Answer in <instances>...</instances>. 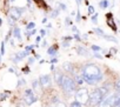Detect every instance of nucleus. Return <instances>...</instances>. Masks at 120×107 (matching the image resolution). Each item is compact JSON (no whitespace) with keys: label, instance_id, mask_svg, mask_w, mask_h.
Masks as SVG:
<instances>
[{"label":"nucleus","instance_id":"nucleus-1","mask_svg":"<svg viewBox=\"0 0 120 107\" xmlns=\"http://www.w3.org/2000/svg\"><path fill=\"white\" fill-rule=\"evenodd\" d=\"M81 75H82L84 81L88 85H92V86L100 82L104 78L99 66H97L94 64H86L81 68Z\"/></svg>","mask_w":120,"mask_h":107},{"label":"nucleus","instance_id":"nucleus-2","mask_svg":"<svg viewBox=\"0 0 120 107\" xmlns=\"http://www.w3.org/2000/svg\"><path fill=\"white\" fill-rule=\"evenodd\" d=\"M109 93V87L108 86H101V87H98L95 89H93L91 93H90V101L88 103L91 106H98L101 100L104 99L105 95H107Z\"/></svg>","mask_w":120,"mask_h":107},{"label":"nucleus","instance_id":"nucleus-3","mask_svg":"<svg viewBox=\"0 0 120 107\" xmlns=\"http://www.w3.org/2000/svg\"><path fill=\"white\" fill-rule=\"evenodd\" d=\"M75 81H74V79H72L71 77H68V75H64V78H63V82H61V87L63 88V91H64V93H66V94H72V93H74V91H75Z\"/></svg>","mask_w":120,"mask_h":107},{"label":"nucleus","instance_id":"nucleus-4","mask_svg":"<svg viewBox=\"0 0 120 107\" xmlns=\"http://www.w3.org/2000/svg\"><path fill=\"white\" fill-rule=\"evenodd\" d=\"M74 98L77 101H79L82 106L84 105H87L88 101H90V92L87 91V88L85 87H80L75 91L74 93Z\"/></svg>","mask_w":120,"mask_h":107},{"label":"nucleus","instance_id":"nucleus-5","mask_svg":"<svg viewBox=\"0 0 120 107\" xmlns=\"http://www.w3.org/2000/svg\"><path fill=\"white\" fill-rule=\"evenodd\" d=\"M118 93H108L104 96L101 102L98 105V107H114V101L116 99Z\"/></svg>","mask_w":120,"mask_h":107},{"label":"nucleus","instance_id":"nucleus-6","mask_svg":"<svg viewBox=\"0 0 120 107\" xmlns=\"http://www.w3.org/2000/svg\"><path fill=\"white\" fill-rule=\"evenodd\" d=\"M37 100H38V96H37V94L34 93V91H33L32 88H27V89L25 91V94H24V101H25V103L28 105V106H31V105L34 103Z\"/></svg>","mask_w":120,"mask_h":107},{"label":"nucleus","instance_id":"nucleus-7","mask_svg":"<svg viewBox=\"0 0 120 107\" xmlns=\"http://www.w3.org/2000/svg\"><path fill=\"white\" fill-rule=\"evenodd\" d=\"M25 12V8H19V7H12L10 10V17L12 19H14L15 21L19 20L22 15V13Z\"/></svg>","mask_w":120,"mask_h":107},{"label":"nucleus","instance_id":"nucleus-8","mask_svg":"<svg viewBox=\"0 0 120 107\" xmlns=\"http://www.w3.org/2000/svg\"><path fill=\"white\" fill-rule=\"evenodd\" d=\"M39 82H40V86L44 87V88H47L51 86V77L48 74H45V75H41L39 78Z\"/></svg>","mask_w":120,"mask_h":107},{"label":"nucleus","instance_id":"nucleus-9","mask_svg":"<svg viewBox=\"0 0 120 107\" xmlns=\"http://www.w3.org/2000/svg\"><path fill=\"white\" fill-rule=\"evenodd\" d=\"M63 78H64V74L60 72V71H56V72H55V74H54V80H55V82H56V85H58L59 87L61 86Z\"/></svg>","mask_w":120,"mask_h":107},{"label":"nucleus","instance_id":"nucleus-10","mask_svg":"<svg viewBox=\"0 0 120 107\" xmlns=\"http://www.w3.org/2000/svg\"><path fill=\"white\" fill-rule=\"evenodd\" d=\"M77 53L79 55H82V57H88L90 55V52L85 47H77Z\"/></svg>","mask_w":120,"mask_h":107},{"label":"nucleus","instance_id":"nucleus-11","mask_svg":"<svg viewBox=\"0 0 120 107\" xmlns=\"http://www.w3.org/2000/svg\"><path fill=\"white\" fill-rule=\"evenodd\" d=\"M56 52H58V46L54 45V46H52V47H49V48L47 49V54H48V55H55Z\"/></svg>","mask_w":120,"mask_h":107},{"label":"nucleus","instance_id":"nucleus-12","mask_svg":"<svg viewBox=\"0 0 120 107\" xmlns=\"http://www.w3.org/2000/svg\"><path fill=\"white\" fill-rule=\"evenodd\" d=\"M63 67H64V70L67 71V72H73V71H74V68H73V64H72V63H64Z\"/></svg>","mask_w":120,"mask_h":107},{"label":"nucleus","instance_id":"nucleus-13","mask_svg":"<svg viewBox=\"0 0 120 107\" xmlns=\"http://www.w3.org/2000/svg\"><path fill=\"white\" fill-rule=\"evenodd\" d=\"M13 34H14V38L17 39V40H21V32H20V30L18 28V27H15L14 30H13Z\"/></svg>","mask_w":120,"mask_h":107},{"label":"nucleus","instance_id":"nucleus-14","mask_svg":"<svg viewBox=\"0 0 120 107\" xmlns=\"http://www.w3.org/2000/svg\"><path fill=\"white\" fill-rule=\"evenodd\" d=\"M74 81H75V84H77V85H81V84L84 82L82 75H81V74H77V75L74 77Z\"/></svg>","mask_w":120,"mask_h":107},{"label":"nucleus","instance_id":"nucleus-15","mask_svg":"<svg viewBox=\"0 0 120 107\" xmlns=\"http://www.w3.org/2000/svg\"><path fill=\"white\" fill-rule=\"evenodd\" d=\"M21 60H22V58H21V57H20V55L18 54V53H17V54L14 55V58L12 59V61H13V63H15V64H18V63H20Z\"/></svg>","mask_w":120,"mask_h":107},{"label":"nucleus","instance_id":"nucleus-16","mask_svg":"<svg viewBox=\"0 0 120 107\" xmlns=\"http://www.w3.org/2000/svg\"><path fill=\"white\" fill-rule=\"evenodd\" d=\"M104 38H106V40H108V41H112V42H118V40H116L114 37H112V35H107V34H105V35H104Z\"/></svg>","mask_w":120,"mask_h":107},{"label":"nucleus","instance_id":"nucleus-17","mask_svg":"<svg viewBox=\"0 0 120 107\" xmlns=\"http://www.w3.org/2000/svg\"><path fill=\"white\" fill-rule=\"evenodd\" d=\"M70 107H82V105H81L79 101L74 100V101H72V102L70 103Z\"/></svg>","mask_w":120,"mask_h":107},{"label":"nucleus","instance_id":"nucleus-18","mask_svg":"<svg viewBox=\"0 0 120 107\" xmlns=\"http://www.w3.org/2000/svg\"><path fill=\"white\" fill-rule=\"evenodd\" d=\"M39 86H40L39 80H34V81L32 82V89H37V88H39Z\"/></svg>","mask_w":120,"mask_h":107},{"label":"nucleus","instance_id":"nucleus-19","mask_svg":"<svg viewBox=\"0 0 120 107\" xmlns=\"http://www.w3.org/2000/svg\"><path fill=\"white\" fill-rule=\"evenodd\" d=\"M108 6V0H101L100 1V7L101 8H106Z\"/></svg>","mask_w":120,"mask_h":107},{"label":"nucleus","instance_id":"nucleus-20","mask_svg":"<svg viewBox=\"0 0 120 107\" xmlns=\"http://www.w3.org/2000/svg\"><path fill=\"white\" fill-rule=\"evenodd\" d=\"M91 48H92V51H93V52H100V51H101V47H100V46H98V45H92V46H91Z\"/></svg>","mask_w":120,"mask_h":107},{"label":"nucleus","instance_id":"nucleus-21","mask_svg":"<svg viewBox=\"0 0 120 107\" xmlns=\"http://www.w3.org/2000/svg\"><path fill=\"white\" fill-rule=\"evenodd\" d=\"M94 33H97L98 35H101V37H104V35H105L104 31H102V30H100V28H94Z\"/></svg>","mask_w":120,"mask_h":107},{"label":"nucleus","instance_id":"nucleus-22","mask_svg":"<svg viewBox=\"0 0 120 107\" xmlns=\"http://www.w3.org/2000/svg\"><path fill=\"white\" fill-rule=\"evenodd\" d=\"M33 48H34V45H30V46H26V47H25V51H26L27 53H30V52L33 51Z\"/></svg>","mask_w":120,"mask_h":107},{"label":"nucleus","instance_id":"nucleus-23","mask_svg":"<svg viewBox=\"0 0 120 107\" xmlns=\"http://www.w3.org/2000/svg\"><path fill=\"white\" fill-rule=\"evenodd\" d=\"M35 27V24L34 22H28V25H27V31H31V30H33Z\"/></svg>","mask_w":120,"mask_h":107},{"label":"nucleus","instance_id":"nucleus-24","mask_svg":"<svg viewBox=\"0 0 120 107\" xmlns=\"http://www.w3.org/2000/svg\"><path fill=\"white\" fill-rule=\"evenodd\" d=\"M68 46H70V41H67V40L64 39V41H63V47H64V48H67Z\"/></svg>","mask_w":120,"mask_h":107},{"label":"nucleus","instance_id":"nucleus-25","mask_svg":"<svg viewBox=\"0 0 120 107\" xmlns=\"http://www.w3.org/2000/svg\"><path fill=\"white\" fill-rule=\"evenodd\" d=\"M115 89H116L118 92H120V80H118V81L115 82Z\"/></svg>","mask_w":120,"mask_h":107},{"label":"nucleus","instance_id":"nucleus-26","mask_svg":"<svg viewBox=\"0 0 120 107\" xmlns=\"http://www.w3.org/2000/svg\"><path fill=\"white\" fill-rule=\"evenodd\" d=\"M97 19H98V14H97V13H95V14H94V15H92V21H93V22H94V24H97V21H98V20H97Z\"/></svg>","mask_w":120,"mask_h":107},{"label":"nucleus","instance_id":"nucleus-27","mask_svg":"<svg viewBox=\"0 0 120 107\" xmlns=\"http://www.w3.org/2000/svg\"><path fill=\"white\" fill-rule=\"evenodd\" d=\"M88 13L90 14H93L94 13V7L93 6H88Z\"/></svg>","mask_w":120,"mask_h":107},{"label":"nucleus","instance_id":"nucleus-28","mask_svg":"<svg viewBox=\"0 0 120 107\" xmlns=\"http://www.w3.org/2000/svg\"><path fill=\"white\" fill-rule=\"evenodd\" d=\"M7 96H8V95H7L6 93H3V94H1V96H0V101H3V100H5V99H6Z\"/></svg>","mask_w":120,"mask_h":107},{"label":"nucleus","instance_id":"nucleus-29","mask_svg":"<svg viewBox=\"0 0 120 107\" xmlns=\"http://www.w3.org/2000/svg\"><path fill=\"white\" fill-rule=\"evenodd\" d=\"M55 107H66V105L64 102H58V103H55Z\"/></svg>","mask_w":120,"mask_h":107},{"label":"nucleus","instance_id":"nucleus-30","mask_svg":"<svg viewBox=\"0 0 120 107\" xmlns=\"http://www.w3.org/2000/svg\"><path fill=\"white\" fill-rule=\"evenodd\" d=\"M40 41H41V35H38V37L35 38V42H37V45H39Z\"/></svg>","mask_w":120,"mask_h":107},{"label":"nucleus","instance_id":"nucleus-31","mask_svg":"<svg viewBox=\"0 0 120 107\" xmlns=\"http://www.w3.org/2000/svg\"><path fill=\"white\" fill-rule=\"evenodd\" d=\"M5 53V42H1V54Z\"/></svg>","mask_w":120,"mask_h":107},{"label":"nucleus","instance_id":"nucleus-32","mask_svg":"<svg viewBox=\"0 0 120 107\" xmlns=\"http://www.w3.org/2000/svg\"><path fill=\"white\" fill-rule=\"evenodd\" d=\"M74 39H75V40H78V41H80V40H81V38H80V35H79L78 33H75V34H74Z\"/></svg>","mask_w":120,"mask_h":107},{"label":"nucleus","instance_id":"nucleus-33","mask_svg":"<svg viewBox=\"0 0 120 107\" xmlns=\"http://www.w3.org/2000/svg\"><path fill=\"white\" fill-rule=\"evenodd\" d=\"M94 57H95V58H98V59H102V57L99 54L98 52H94Z\"/></svg>","mask_w":120,"mask_h":107},{"label":"nucleus","instance_id":"nucleus-34","mask_svg":"<svg viewBox=\"0 0 120 107\" xmlns=\"http://www.w3.org/2000/svg\"><path fill=\"white\" fill-rule=\"evenodd\" d=\"M65 24H66V25H71V19H70V18H67V19H66V21H65Z\"/></svg>","mask_w":120,"mask_h":107},{"label":"nucleus","instance_id":"nucleus-35","mask_svg":"<svg viewBox=\"0 0 120 107\" xmlns=\"http://www.w3.org/2000/svg\"><path fill=\"white\" fill-rule=\"evenodd\" d=\"M45 34H46V31H45V30H41V31H40V35H41V37H44Z\"/></svg>","mask_w":120,"mask_h":107},{"label":"nucleus","instance_id":"nucleus-36","mask_svg":"<svg viewBox=\"0 0 120 107\" xmlns=\"http://www.w3.org/2000/svg\"><path fill=\"white\" fill-rule=\"evenodd\" d=\"M33 63H34V58H30V59H28V64L31 65V64H33Z\"/></svg>","mask_w":120,"mask_h":107},{"label":"nucleus","instance_id":"nucleus-37","mask_svg":"<svg viewBox=\"0 0 120 107\" xmlns=\"http://www.w3.org/2000/svg\"><path fill=\"white\" fill-rule=\"evenodd\" d=\"M25 84V80H20V81H18V86H20V85H24Z\"/></svg>","mask_w":120,"mask_h":107},{"label":"nucleus","instance_id":"nucleus-38","mask_svg":"<svg viewBox=\"0 0 120 107\" xmlns=\"http://www.w3.org/2000/svg\"><path fill=\"white\" fill-rule=\"evenodd\" d=\"M64 39H65V40H67V41H71V40H72V37H65Z\"/></svg>","mask_w":120,"mask_h":107},{"label":"nucleus","instance_id":"nucleus-39","mask_svg":"<svg viewBox=\"0 0 120 107\" xmlns=\"http://www.w3.org/2000/svg\"><path fill=\"white\" fill-rule=\"evenodd\" d=\"M56 61H58V59H56V58H53V59L51 60V63H52V64H55Z\"/></svg>","mask_w":120,"mask_h":107},{"label":"nucleus","instance_id":"nucleus-40","mask_svg":"<svg viewBox=\"0 0 120 107\" xmlns=\"http://www.w3.org/2000/svg\"><path fill=\"white\" fill-rule=\"evenodd\" d=\"M60 8H63V10H66V6L63 5V4H60Z\"/></svg>","mask_w":120,"mask_h":107},{"label":"nucleus","instance_id":"nucleus-41","mask_svg":"<svg viewBox=\"0 0 120 107\" xmlns=\"http://www.w3.org/2000/svg\"><path fill=\"white\" fill-rule=\"evenodd\" d=\"M72 31H73L74 33H78V30H77V27H73V28H72Z\"/></svg>","mask_w":120,"mask_h":107},{"label":"nucleus","instance_id":"nucleus-42","mask_svg":"<svg viewBox=\"0 0 120 107\" xmlns=\"http://www.w3.org/2000/svg\"><path fill=\"white\" fill-rule=\"evenodd\" d=\"M18 107H25V105H22V103H18Z\"/></svg>","mask_w":120,"mask_h":107},{"label":"nucleus","instance_id":"nucleus-43","mask_svg":"<svg viewBox=\"0 0 120 107\" xmlns=\"http://www.w3.org/2000/svg\"><path fill=\"white\" fill-rule=\"evenodd\" d=\"M75 1H77V4H78V5H80V4H81V0H75Z\"/></svg>","mask_w":120,"mask_h":107},{"label":"nucleus","instance_id":"nucleus-44","mask_svg":"<svg viewBox=\"0 0 120 107\" xmlns=\"http://www.w3.org/2000/svg\"><path fill=\"white\" fill-rule=\"evenodd\" d=\"M1 25H3V20H1V19H0V26H1Z\"/></svg>","mask_w":120,"mask_h":107},{"label":"nucleus","instance_id":"nucleus-45","mask_svg":"<svg viewBox=\"0 0 120 107\" xmlns=\"http://www.w3.org/2000/svg\"><path fill=\"white\" fill-rule=\"evenodd\" d=\"M27 3H28V4H31V3H32V0H27Z\"/></svg>","mask_w":120,"mask_h":107},{"label":"nucleus","instance_id":"nucleus-46","mask_svg":"<svg viewBox=\"0 0 120 107\" xmlns=\"http://www.w3.org/2000/svg\"><path fill=\"white\" fill-rule=\"evenodd\" d=\"M11 1H14V0H11Z\"/></svg>","mask_w":120,"mask_h":107},{"label":"nucleus","instance_id":"nucleus-47","mask_svg":"<svg viewBox=\"0 0 120 107\" xmlns=\"http://www.w3.org/2000/svg\"><path fill=\"white\" fill-rule=\"evenodd\" d=\"M118 107H120V106H118Z\"/></svg>","mask_w":120,"mask_h":107}]
</instances>
